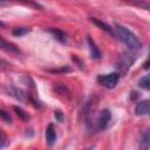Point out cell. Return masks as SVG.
Returning a JSON list of instances; mask_svg holds the SVG:
<instances>
[{"mask_svg": "<svg viewBox=\"0 0 150 150\" xmlns=\"http://www.w3.org/2000/svg\"><path fill=\"white\" fill-rule=\"evenodd\" d=\"M114 32H115V35H117L120 38V40L123 41L130 49H138L141 47V42L137 39V36L132 32H130L127 27H124L120 23H115Z\"/></svg>", "mask_w": 150, "mask_h": 150, "instance_id": "6da1fadb", "label": "cell"}, {"mask_svg": "<svg viewBox=\"0 0 150 150\" xmlns=\"http://www.w3.org/2000/svg\"><path fill=\"white\" fill-rule=\"evenodd\" d=\"M118 80H120V75L117 73H110L107 75H100L98 76V82L108 89H112L117 84Z\"/></svg>", "mask_w": 150, "mask_h": 150, "instance_id": "7a4b0ae2", "label": "cell"}, {"mask_svg": "<svg viewBox=\"0 0 150 150\" xmlns=\"http://www.w3.org/2000/svg\"><path fill=\"white\" fill-rule=\"evenodd\" d=\"M110 118H111V114L108 109H104L102 110L100 114H98V117H97V121H96V127L97 129L100 130H103L107 128L108 123L110 122Z\"/></svg>", "mask_w": 150, "mask_h": 150, "instance_id": "3957f363", "label": "cell"}, {"mask_svg": "<svg viewBox=\"0 0 150 150\" xmlns=\"http://www.w3.org/2000/svg\"><path fill=\"white\" fill-rule=\"evenodd\" d=\"M7 93H8V95H11L12 97H14L15 100H18V101H20V102L27 101V94H26L22 89H20V88L11 87V88L7 89Z\"/></svg>", "mask_w": 150, "mask_h": 150, "instance_id": "277c9868", "label": "cell"}, {"mask_svg": "<svg viewBox=\"0 0 150 150\" xmlns=\"http://www.w3.org/2000/svg\"><path fill=\"white\" fill-rule=\"evenodd\" d=\"M149 112V100H143L141 102H138L135 107V114L137 116H143V115H148Z\"/></svg>", "mask_w": 150, "mask_h": 150, "instance_id": "5b68a950", "label": "cell"}, {"mask_svg": "<svg viewBox=\"0 0 150 150\" xmlns=\"http://www.w3.org/2000/svg\"><path fill=\"white\" fill-rule=\"evenodd\" d=\"M0 49H4V50L9 52V53H12V54H20V49H19L15 45H13V43L6 41V40L2 39L1 36H0Z\"/></svg>", "mask_w": 150, "mask_h": 150, "instance_id": "8992f818", "label": "cell"}, {"mask_svg": "<svg viewBox=\"0 0 150 150\" xmlns=\"http://www.w3.org/2000/svg\"><path fill=\"white\" fill-rule=\"evenodd\" d=\"M89 20H90V22H93L94 25H96L100 29H102V30L107 32V33H108V34H110V35H115L114 28H112V27H110L108 23H105V22H103V21H101V20H98V19H96V18H90Z\"/></svg>", "mask_w": 150, "mask_h": 150, "instance_id": "52a82bcc", "label": "cell"}, {"mask_svg": "<svg viewBox=\"0 0 150 150\" xmlns=\"http://www.w3.org/2000/svg\"><path fill=\"white\" fill-rule=\"evenodd\" d=\"M46 141L49 145H53L55 143V139H56V132H55V129H54V125L53 124H49L47 128H46Z\"/></svg>", "mask_w": 150, "mask_h": 150, "instance_id": "ba28073f", "label": "cell"}, {"mask_svg": "<svg viewBox=\"0 0 150 150\" xmlns=\"http://www.w3.org/2000/svg\"><path fill=\"white\" fill-rule=\"evenodd\" d=\"M87 42H88V46H89V49H90V55L93 59H100L101 57V53L98 50V48L96 47V45L94 43V41L88 36L87 38Z\"/></svg>", "mask_w": 150, "mask_h": 150, "instance_id": "9c48e42d", "label": "cell"}, {"mask_svg": "<svg viewBox=\"0 0 150 150\" xmlns=\"http://www.w3.org/2000/svg\"><path fill=\"white\" fill-rule=\"evenodd\" d=\"M123 1L129 4V5H132V6H137V7H141V8H144V9H149V4L145 0H123Z\"/></svg>", "mask_w": 150, "mask_h": 150, "instance_id": "30bf717a", "label": "cell"}, {"mask_svg": "<svg viewBox=\"0 0 150 150\" xmlns=\"http://www.w3.org/2000/svg\"><path fill=\"white\" fill-rule=\"evenodd\" d=\"M150 144V136L149 131H144V134L141 136V142H139V148L141 149H148Z\"/></svg>", "mask_w": 150, "mask_h": 150, "instance_id": "8fae6325", "label": "cell"}, {"mask_svg": "<svg viewBox=\"0 0 150 150\" xmlns=\"http://www.w3.org/2000/svg\"><path fill=\"white\" fill-rule=\"evenodd\" d=\"M49 32L60 41V42H64L66 41V34L62 32V30H60V29H55V28H50L49 29Z\"/></svg>", "mask_w": 150, "mask_h": 150, "instance_id": "7c38bea8", "label": "cell"}, {"mask_svg": "<svg viewBox=\"0 0 150 150\" xmlns=\"http://www.w3.org/2000/svg\"><path fill=\"white\" fill-rule=\"evenodd\" d=\"M138 86L143 89H149L150 88V79L149 75H144L143 77H141V80L138 81Z\"/></svg>", "mask_w": 150, "mask_h": 150, "instance_id": "4fadbf2b", "label": "cell"}, {"mask_svg": "<svg viewBox=\"0 0 150 150\" xmlns=\"http://www.w3.org/2000/svg\"><path fill=\"white\" fill-rule=\"evenodd\" d=\"M13 109H14V111L16 112V115H18L21 120L26 121V120H28V118H29V116L27 115V112H26L25 110H22L20 107H13Z\"/></svg>", "mask_w": 150, "mask_h": 150, "instance_id": "5bb4252c", "label": "cell"}, {"mask_svg": "<svg viewBox=\"0 0 150 150\" xmlns=\"http://www.w3.org/2000/svg\"><path fill=\"white\" fill-rule=\"evenodd\" d=\"M59 94H61V95H68L69 94V91H68V88L66 87V86H63V84H61V83H57L56 86H55V88H54Z\"/></svg>", "mask_w": 150, "mask_h": 150, "instance_id": "9a60e30c", "label": "cell"}, {"mask_svg": "<svg viewBox=\"0 0 150 150\" xmlns=\"http://www.w3.org/2000/svg\"><path fill=\"white\" fill-rule=\"evenodd\" d=\"M4 1H9V0H4ZM12 1H16V2H22V4H26V5H29V6H33L35 8H41L39 4H36L34 0H12Z\"/></svg>", "mask_w": 150, "mask_h": 150, "instance_id": "2e32d148", "label": "cell"}, {"mask_svg": "<svg viewBox=\"0 0 150 150\" xmlns=\"http://www.w3.org/2000/svg\"><path fill=\"white\" fill-rule=\"evenodd\" d=\"M28 32H29V28H15V29H13L12 33L15 36H21V35H23V34H26Z\"/></svg>", "mask_w": 150, "mask_h": 150, "instance_id": "e0dca14e", "label": "cell"}, {"mask_svg": "<svg viewBox=\"0 0 150 150\" xmlns=\"http://www.w3.org/2000/svg\"><path fill=\"white\" fill-rule=\"evenodd\" d=\"M8 69H11V63L0 57V70H8Z\"/></svg>", "mask_w": 150, "mask_h": 150, "instance_id": "ac0fdd59", "label": "cell"}, {"mask_svg": "<svg viewBox=\"0 0 150 150\" xmlns=\"http://www.w3.org/2000/svg\"><path fill=\"white\" fill-rule=\"evenodd\" d=\"M0 116H1L7 123H11V116H9L5 110H1V109H0Z\"/></svg>", "mask_w": 150, "mask_h": 150, "instance_id": "d6986e66", "label": "cell"}, {"mask_svg": "<svg viewBox=\"0 0 150 150\" xmlns=\"http://www.w3.org/2000/svg\"><path fill=\"white\" fill-rule=\"evenodd\" d=\"M55 117H57V118L61 121V111H59V110L55 111Z\"/></svg>", "mask_w": 150, "mask_h": 150, "instance_id": "ffe728a7", "label": "cell"}, {"mask_svg": "<svg viewBox=\"0 0 150 150\" xmlns=\"http://www.w3.org/2000/svg\"><path fill=\"white\" fill-rule=\"evenodd\" d=\"M6 5V1H4V0H0V7H4Z\"/></svg>", "mask_w": 150, "mask_h": 150, "instance_id": "44dd1931", "label": "cell"}, {"mask_svg": "<svg viewBox=\"0 0 150 150\" xmlns=\"http://www.w3.org/2000/svg\"><path fill=\"white\" fill-rule=\"evenodd\" d=\"M0 27H5V23H4V22H1V21H0Z\"/></svg>", "mask_w": 150, "mask_h": 150, "instance_id": "7402d4cb", "label": "cell"}]
</instances>
